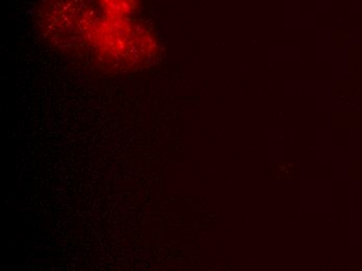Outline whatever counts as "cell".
<instances>
[{
	"label": "cell",
	"instance_id": "cell-1",
	"mask_svg": "<svg viewBox=\"0 0 362 271\" xmlns=\"http://www.w3.org/2000/svg\"><path fill=\"white\" fill-rule=\"evenodd\" d=\"M154 39L145 24L130 18H97L90 30L89 46L112 67H142L151 59Z\"/></svg>",
	"mask_w": 362,
	"mask_h": 271
},
{
	"label": "cell",
	"instance_id": "cell-2",
	"mask_svg": "<svg viewBox=\"0 0 362 271\" xmlns=\"http://www.w3.org/2000/svg\"><path fill=\"white\" fill-rule=\"evenodd\" d=\"M98 17L94 0H42L37 14L42 33L57 45L71 50L89 45Z\"/></svg>",
	"mask_w": 362,
	"mask_h": 271
},
{
	"label": "cell",
	"instance_id": "cell-3",
	"mask_svg": "<svg viewBox=\"0 0 362 271\" xmlns=\"http://www.w3.org/2000/svg\"><path fill=\"white\" fill-rule=\"evenodd\" d=\"M103 16L112 18H130L136 12L138 0H98Z\"/></svg>",
	"mask_w": 362,
	"mask_h": 271
}]
</instances>
